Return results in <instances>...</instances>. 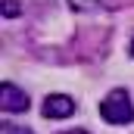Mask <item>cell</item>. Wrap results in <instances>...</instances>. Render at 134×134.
Here are the masks:
<instances>
[{
	"instance_id": "2",
	"label": "cell",
	"mask_w": 134,
	"mask_h": 134,
	"mask_svg": "<svg viewBox=\"0 0 134 134\" xmlns=\"http://www.w3.org/2000/svg\"><path fill=\"white\" fill-rule=\"evenodd\" d=\"M0 109L3 112H25L28 109V94L22 87H16L13 81L0 84Z\"/></svg>"
},
{
	"instance_id": "5",
	"label": "cell",
	"mask_w": 134,
	"mask_h": 134,
	"mask_svg": "<svg viewBox=\"0 0 134 134\" xmlns=\"http://www.w3.org/2000/svg\"><path fill=\"white\" fill-rule=\"evenodd\" d=\"M19 13H22V6H19L16 0H3V16H6V19H13V16H19Z\"/></svg>"
},
{
	"instance_id": "8",
	"label": "cell",
	"mask_w": 134,
	"mask_h": 134,
	"mask_svg": "<svg viewBox=\"0 0 134 134\" xmlns=\"http://www.w3.org/2000/svg\"><path fill=\"white\" fill-rule=\"evenodd\" d=\"M128 50H131V56H134V41H131V47H128Z\"/></svg>"
},
{
	"instance_id": "7",
	"label": "cell",
	"mask_w": 134,
	"mask_h": 134,
	"mask_svg": "<svg viewBox=\"0 0 134 134\" xmlns=\"http://www.w3.org/2000/svg\"><path fill=\"white\" fill-rule=\"evenodd\" d=\"M59 134H87L84 128H72V131H59Z\"/></svg>"
},
{
	"instance_id": "1",
	"label": "cell",
	"mask_w": 134,
	"mask_h": 134,
	"mask_svg": "<svg viewBox=\"0 0 134 134\" xmlns=\"http://www.w3.org/2000/svg\"><path fill=\"white\" fill-rule=\"evenodd\" d=\"M100 115H103V122H109V125H128L134 119V106H131L128 91L125 87L109 91L103 97V103H100Z\"/></svg>"
},
{
	"instance_id": "6",
	"label": "cell",
	"mask_w": 134,
	"mask_h": 134,
	"mask_svg": "<svg viewBox=\"0 0 134 134\" xmlns=\"http://www.w3.org/2000/svg\"><path fill=\"white\" fill-rule=\"evenodd\" d=\"M3 134H31L28 128H19V125H9V122H3Z\"/></svg>"
},
{
	"instance_id": "4",
	"label": "cell",
	"mask_w": 134,
	"mask_h": 134,
	"mask_svg": "<svg viewBox=\"0 0 134 134\" xmlns=\"http://www.w3.org/2000/svg\"><path fill=\"white\" fill-rule=\"evenodd\" d=\"M69 6L75 13H91V9H103L106 0H69Z\"/></svg>"
},
{
	"instance_id": "3",
	"label": "cell",
	"mask_w": 134,
	"mask_h": 134,
	"mask_svg": "<svg viewBox=\"0 0 134 134\" xmlns=\"http://www.w3.org/2000/svg\"><path fill=\"white\" fill-rule=\"evenodd\" d=\"M75 112V100L66 97V94H50L44 100V115L47 119H69Z\"/></svg>"
}]
</instances>
